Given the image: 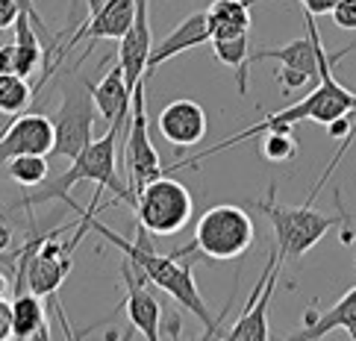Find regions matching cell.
I'll list each match as a JSON object with an SVG mask.
<instances>
[{"instance_id":"1","label":"cell","mask_w":356,"mask_h":341,"mask_svg":"<svg viewBox=\"0 0 356 341\" xmlns=\"http://www.w3.org/2000/svg\"><path fill=\"white\" fill-rule=\"evenodd\" d=\"M68 206L77 209V215H80V230H77V235H74V242H71L68 247L77 244L88 230L100 233L112 247L121 250L133 268H138V271L147 276L150 285H156L159 292H165L168 297H174V303H180L183 309H188L192 315H197V318L203 321V326H218V324H224L230 306H224L221 315H212L209 306H207V300H203L200 292H197V283H195V276H192V265L180 262L174 253H156L154 242H150V233L145 230V226H138L136 242H127V238H121L115 230H109L106 224H100V221L95 218V215H92L95 206H92V209H80L77 203H74V200H68Z\"/></svg>"},{"instance_id":"2","label":"cell","mask_w":356,"mask_h":341,"mask_svg":"<svg viewBox=\"0 0 356 341\" xmlns=\"http://www.w3.org/2000/svg\"><path fill=\"white\" fill-rule=\"evenodd\" d=\"M350 50H353V44L345 47V50H339V53H327V50H321L318 85L312 88V92L303 94L298 103L286 106L283 112H271V115H265L259 124H253V127H248V130H241V133H236L230 138H224V142H218V144L207 147L203 153H197L192 159L174 162V165L165 168V174L180 171V168H197V162H207V156H215V153H221V150L236 147L241 142H250V138H259V135L271 133V130H295V124H300V121H315V124H321V127H327L330 121H336L341 115H356V92L345 88L333 77V65H339L341 56H348Z\"/></svg>"},{"instance_id":"3","label":"cell","mask_w":356,"mask_h":341,"mask_svg":"<svg viewBox=\"0 0 356 341\" xmlns=\"http://www.w3.org/2000/svg\"><path fill=\"white\" fill-rule=\"evenodd\" d=\"M124 133V127H118V124H109V130L104 133V138H95L92 144H88L83 153L77 159H71V168L56 176L50 185H42L39 192H33L27 197H21V209H27V206H39V203H50V200H65L68 203V192L77 183L83 180H92L97 183V192H112L118 200H127V203H136V194L130 192V185H127L118 171H115V142H118V135Z\"/></svg>"},{"instance_id":"4","label":"cell","mask_w":356,"mask_h":341,"mask_svg":"<svg viewBox=\"0 0 356 341\" xmlns=\"http://www.w3.org/2000/svg\"><path fill=\"white\" fill-rule=\"evenodd\" d=\"M253 242H257V226H253L250 215L241 206L218 203L200 215L192 244H186L183 250H174V256L200 250L207 259L227 262V259H241L253 247Z\"/></svg>"},{"instance_id":"5","label":"cell","mask_w":356,"mask_h":341,"mask_svg":"<svg viewBox=\"0 0 356 341\" xmlns=\"http://www.w3.org/2000/svg\"><path fill=\"white\" fill-rule=\"evenodd\" d=\"M253 206H257L265 218L271 221V226H274V247H277V253H280L283 262L307 256L309 250L339 224L336 218H330V215L315 212L312 203H303V206L280 203L274 183L268 188V197L257 200Z\"/></svg>"},{"instance_id":"6","label":"cell","mask_w":356,"mask_h":341,"mask_svg":"<svg viewBox=\"0 0 356 341\" xmlns=\"http://www.w3.org/2000/svg\"><path fill=\"white\" fill-rule=\"evenodd\" d=\"M133 209L138 226H145L150 235H174L192 221L195 200L183 183L162 174L138 188Z\"/></svg>"},{"instance_id":"7","label":"cell","mask_w":356,"mask_h":341,"mask_svg":"<svg viewBox=\"0 0 356 341\" xmlns=\"http://www.w3.org/2000/svg\"><path fill=\"white\" fill-rule=\"evenodd\" d=\"M95 97H92V83L77 80L62 97V106L54 118V156L77 159L83 150L95 142Z\"/></svg>"},{"instance_id":"8","label":"cell","mask_w":356,"mask_h":341,"mask_svg":"<svg viewBox=\"0 0 356 341\" xmlns=\"http://www.w3.org/2000/svg\"><path fill=\"white\" fill-rule=\"evenodd\" d=\"M124 165L130 174V192L136 194L142 185L165 174L159 165V153L147 133V106H145V80L133 88V103H130V118L124 127Z\"/></svg>"},{"instance_id":"9","label":"cell","mask_w":356,"mask_h":341,"mask_svg":"<svg viewBox=\"0 0 356 341\" xmlns=\"http://www.w3.org/2000/svg\"><path fill=\"white\" fill-rule=\"evenodd\" d=\"M50 150H54V121L42 112L15 115L0 130V162L15 156H47Z\"/></svg>"},{"instance_id":"10","label":"cell","mask_w":356,"mask_h":341,"mask_svg":"<svg viewBox=\"0 0 356 341\" xmlns=\"http://www.w3.org/2000/svg\"><path fill=\"white\" fill-rule=\"evenodd\" d=\"M136 21V0H106V6L95 12V15H86V21L80 24V30L71 35L68 44L59 50V59L68 53L71 47H77L80 42L88 39V50H92V42L109 39V42H121L127 33H130Z\"/></svg>"},{"instance_id":"11","label":"cell","mask_w":356,"mask_h":341,"mask_svg":"<svg viewBox=\"0 0 356 341\" xmlns=\"http://www.w3.org/2000/svg\"><path fill=\"white\" fill-rule=\"evenodd\" d=\"M156 127L162 133V138L177 147V156H180L183 147H192V144H200L207 138V130H209V121H207V109L195 100H171L168 106L159 112L156 118Z\"/></svg>"},{"instance_id":"12","label":"cell","mask_w":356,"mask_h":341,"mask_svg":"<svg viewBox=\"0 0 356 341\" xmlns=\"http://www.w3.org/2000/svg\"><path fill=\"white\" fill-rule=\"evenodd\" d=\"M303 21H307V35L303 39H295L289 42L283 47H262L257 50V53H250V68L257 65V62L262 59H277L283 68H291V71H300L307 74V77L318 80V71H321V33H318L315 27V15H303Z\"/></svg>"},{"instance_id":"13","label":"cell","mask_w":356,"mask_h":341,"mask_svg":"<svg viewBox=\"0 0 356 341\" xmlns=\"http://www.w3.org/2000/svg\"><path fill=\"white\" fill-rule=\"evenodd\" d=\"M121 276H124V285H127V297H124L127 318H130V324L147 341H159L162 306H159V300L147 292V276L138 268H133L130 262H124Z\"/></svg>"},{"instance_id":"14","label":"cell","mask_w":356,"mask_h":341,"mask_svg":"<svg viewBox=\"0 0 356 341\" xmlns=\"http://www.w3.org/2000/svg\"><path fill=\"white\" fill-rule=\"evenodd\" d=\"M209 39H212V30H209V15H207V9H203V12H192V15L177 24V27H174L168 35H165L159 44L154 42V47H150V56H147L145 80H147L156 68H162L168 59L180 56V53H186V50H192V47L207 44Z\"/></svg>"},{"instance_id":"15","label":"cell","mask_w":356,"mask_h":341,"mask_svg":"<svg viewBox=\"0 0 356 341\" xmlns=\"http://www.w3.org/2000/svg\"><path fill=\"white\" fill-rule=\"evenodd\" d=\"M92 97H95V109L104 115L109 124H118L127 127V118H130V103H133V92L124 83V71L121 65H115L112 71L104 74V80L97 85H92Z\"/></svg>"},{"instance_id":"16","label":"cell","mask_w":356,"mask_h":341,"mask_svg":"<svg viewBox=\"0 0 356 341\" xmlns=\"http://www.w3.org/2000/svg\"><path fill=\"white\" fill-rule=\"evenodd\" d=\"M44 297L33 292H18L12 300V341H50V326L44 315Z\"/></svg>"},{"instance_id":"17","label":"cell","mask_w":356,"mask_h":341,"mask_svg":"<svg viewBox=\"0 0 356 341\" xmlns=\"http://www.w3.org/2000/svg\"><path fill=\"white\" fill-rule=\"evenodd\" d=\"M209 15V30L212 39L209 42H221V39H238V35L250 33V0H215L207 6Z\"/></svg>"},{"instance_id":"18","label":"cell","mask_w":356,"mask_h":341,"mask_svg":"<svg viewBox=\"0 0 356 341\" xmlns=\"http://www.w3.org/2000/svg\"><path fill=\"white\" fill-rule=\"evenodd\" d=\"M15 65H18V74L21 77H30V74L42 65L44 59V47H42V39H39V30L33 27V21L27 12H21L18 21H15Z\"/></svg>"},{"instance_id":"19","label":"cell","mask_w":356,"mask_h":341,"mask_svg":"<svg viewBox=\"0 0 356 341\" xmlns=\"http://www.w3.org/2000/svg\"><path fill=\"white\" fill-rule=\"evenodd\" d=\"M212 44V53L221 65L233 68L236 71V85H238V94L245 97L248 94V74H250V44H248V35H238V39H221V42H209Z\"/></svg>"},{"instance_id":"20","label":"cell","mask_w":356,"mask_h":341,"mask_svg":"<svg viewBox=\"0 0 356 341\" xmlns=\"http://www.w3.org/2000/svg\"><path fill=\"white\" fill-rule=\"evenodd\" d=\"M33 88L27 83V77L21 74H0V112L6 118H15L24 115V109L30 106L33 100Z\"/></svg>"},{"instance_id":"21","label":"cell","mask_w":356,"mask_h":341,"mask_svg":"<svg viewBox=\"0 0 356 341\" xmlns=\"http://www.w3.org/2000/svg\"><path fill=\"white\" fill-rule=\"evenodd\" d=\"M47 159L44 156H15L6 162L9 180H15L21 188H33L47 180Z\"/></svg>"},{"instance_id":"22","label":"cell","mask_w":356,"mask_h":341,"mask_svg":"<svg viewBox=\"0 0 356 341\" xmlns=\"http://www.w3.org/2000/svg\"><path fill=\"white\" fill-rule=\"evenodd\" d=\"M259 138H262V156L268 162H291L298 156L295 130H271Z\"/></svg>"},{"instance_id":"23","label":"cell","mask_w":356,"mask_h":341,"mask_svg":"<svg viewBox=\"0 0 356 341\" xmlns=\"http://www.w3.org/2000/svg\"><path fill=\"white\" fill-rule=\"evenodd\" d=\"M274 80L280 83V88H283V94H291V92H298V88H307L309 83H315L312 77H307V74L291 71V68H283V65L274 71Z\"/></svg>"},{"instance_id":"24","label":"cell","mask_w":356,"mask_h":341,"mask_svg":"<svg viewBox=\"0 0 356 341\" xmlns=\"http://www.w3.org/2000/svg\"><path fill=\"white\" fill-rule=\"evenodd\" d=\"M330 18L339 30H356V0H339L330 12Z\"/></svg>"},{"instance_id":"25","label":"cell","mask_w":356,"mask_h":341,"mask_svg":"<svg viewBox=\"0 0 356 341\" xmlns=\"http://www.w3.org/2000/svg\"><path fill=\"white\" fill-rule=\"evenodd\" d=\"M18 15H21L18 0H0V33H3L6 27H15Z\"/></svg>"},{"instance_id":"26","label":"cell","mask_w":356,"mask_h":341,"mask_svg":"<svg viewBox=\"0 0 356 341\" xmlns=\"http://www.w3.org/2000/svg\"><path fill=\"white\" fill-rule=\"evenodd\" d=\"M0 341H12V303L0 297Z\"/></svg>"},{"instance_id":"27","label":"cell","mask_w":356,"mask_h":341,"mask_svg":"<svg viewBox=\"0 0 356 341\" xmlns=\"http://www.w3.org/2000/svg\"><path fill=\"white\" fill-rule=\"evenodd\" d=\"M298 3L303 6L309 12V15H330V12H333V6L339 3V0H298Z\"/></svg>"},{"instance_id":"28","label":"cell","mask_w":356,"mask_h":341,"mask_svg":"<svg viewBox=\"0 0 356 341\" xmlns=\"http://www.w3.org/2000/svg\"><path fill=\"white\" fill-rule=\"evenodd\" d=\"M0 74H18L15 44H0Z\"/></svg>"},{"instance_id":"29","label":"cell","mask_w":356,"mask_h":341,"mask_svg":"<svg viewBox=\"0 0 356 341\" xmlns=\"http://www.w3.org/2000/svg\"><path fill=\"white\" fill-rule=\"evenodd\" d=\"M9 247H12V230H9V226L0 224V253H6Z\"/></svg>"},{"instance_id":"30","label":"cell","mask_w":356,"mask_h":341,"mask_svg":"<svg viewBox=\"0 0 356 341\" xmlns=\"http://www.w3.org/2000/svg\"><path fill=\"white\" fill-rule=\"evenodd\" d=\"M106 6V0H86V9H88V15H95V12H100Z\"/></svg>"},{"instance_id":"31","label":"cell","mask_w":356,"mask_h":341,"mask_svg":"<svg viewBox=\"0 0 356 341\" xmlns=\"http://www.w3.org/2000/svg\"><path fill=\"white\" fill-rule=\"evenodd\" d=\"M6 292H9V280H6V274L0 271V297H6Z\"/></svg>"},{"instance_id":"32","label":"cell","mask_w":356,"mask_h":341,"mask_svg":"<svg viewBox=\"0 0 356 341\" xmlns=\"http://www.w3.org/2000/svg\"><path fill=\"white\" fill-rule=\"evenodd\" d=\"M133 333H136V326H133V324H130V330H127V333H124V335H121V341H133Z\"/></svg>"},{"instance_id":"33","label":"cell","mask_w":356,"mask_h":341,"mask_svg":"<svg viewBox=\"0 0 356 341\" xmlns=\"http://www.w3.org/2000/svg\"><path fill=\"white\" fill-rule=\"evenodd\" d=\"M224 341H241V338H238V335H233V333H227V335H224Z\"/></svg>"},{"instance_id":"34","label":"cell","mask_w":356,"mask_h":341,"mask_svg":"<svg viewBox=\"0 0 356 341\" xmlns=\"http://www.w3.org/2000/svg\"><path fill=\"white\" fill-rule=\"evenodd\" d=\"M203 3H207V6H209V3H215V0H203Z\"/></svg>"},{"instance_id":"35","label":"cell","mask_w":356,"mask_h":341,"mask_svg":"<svg viewBox=\"0 0 356 341\" xmlns=\"http://www.w3.org/2000/svg\"><path fill=\"white\" fill-rule=\"evenodd\" d=\"M353 244H356V235H353Z\"/></svg>"},{"instance_id":"36","label":"cell","mask_w":356,"mask_h":341,"mask_svg":"<svg viewBox=\"0 0 356 341\" xmlns=\"http://www.w3.org/2000/svg\"><path fill=\"white\" fill-rule=\"evenodd\" d=\"M353 341H356V335H353Z\"/></svg>"},{"instance_id":"37","label":"cell","mask_w":356,"mask_h":341,"mask_svg":"<svg viewBox=\"0 0 356 341\" xmlns=\"http://www.w3.org/2000/svg\"><path fill=\"white\" fill-rule=\"evenodd\" d=\"M286 341H291V338H286Z\"/></svg>"}]
</instances>
